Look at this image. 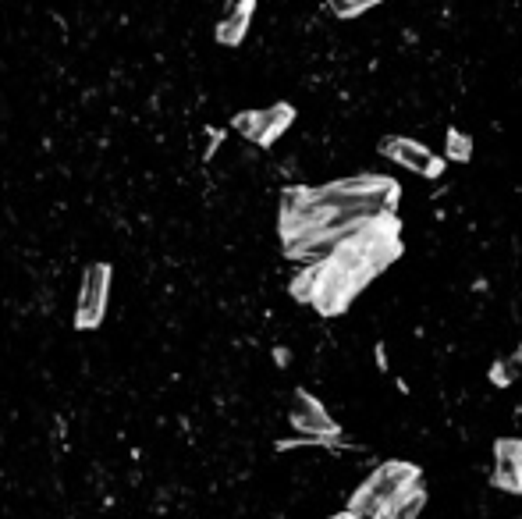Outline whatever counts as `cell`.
<instances>
[{
  "label": "cell",
  "mask_w": 522,
  "mask_h": 519,
  "mask_svg": "<svg viewBox=\"0 0 522 519\" xmlns=\"http://www.w3.org/2000/svg\"><path fill=\"white\" fill-rule=\"evenodd\" d=\"M423 505H427V495H423V488H416V491H409L402 502L391 505V509L384 512L380 519H420Z\"/></svg>",
  "instance_id": "ba28073f"
},
{
  "label": "cell",
  "mask_w": 522,
  "mask_h": 519,
  "mask_svg": "<svg viewBox=\"0 0 522 519\" xmlns=\"http://www.w3.org/2000/svg\"><path fill=\"white\" fill-rule=\"evenodd\" d=\"M317 288H320V264H306V271L292 281V296L299 299V303H313Z\"/></svg>",
  "instance_id": "9c48e42d"
},
{
  "label": "cell",
  "mask_w": 522,
  "mask_h": 519,
  "mask_svg": "<svg viewBox=\"0 0 522 519\" xmlns=\"http://www.w3.org/2000/svg\"><path fill=\"white\" fill-rule=\"evenodd\" d=\"M420 466L412 463H384L377 473H373L370 480H366L363 488L356 491V498H352V505L348 509L356 512V516H384V512L391 509L395 502H402L409 491L420 488Z\"/></svg>",
  "instance_id": "6da1fadb"
},
{
  "label": "cell",
  "mask_w": 522,
  "mask_h": 519,
  "mask_svg": "<svg viewBox=\"0 0 522 519\" xmlns=\"http://www.w3.org/2000/svg\"><path fill=\"white\" fill-rule=\"evenodd\" d=\"M373 4H380V0H331L334 15H341V18H356V15H363V11H366V8H373Z\"/></svg>",
  "instance_id": "30bf717a"
},
{
  "label": "cell",
  "mask_w": 522,
  "mask_h": 519,
  "mask_svg": "<svg viewBox=\"0 0 522 519\" xmlns=\"http://www.w3.org/2000/svg\"><path fill=\"white\" fill-rule=\"evenodd\" d=\"M111 264H89L86 278L79 288V303H75V328L96 331L107 317V299H111Z\"/></svg>",
  "instance_id": "7a4b0ae2"
},
{
  "label": "cell",
  "mask_w": 522,
  "mask_h": 519,
  "mask_svg": "<svg viewBox=\"0 0 522 519\" xmlns=\"http://www.w3.org/2000/svg\"><path fill=\"white\" fill-rule=\"evenodd\" d=\"M519 360H522V349H519Z\"/></svg>",
  "instance_id": "4fadbf2b"
},
{
  "label": "cell",
  "mask_w": 522,
  "mask_h": 519,
  "mask_svg": "<svg viewBox=\"0 0 522 519\" xmlns=\"http://www.w3.org/2000/svg\"><path fill=\"white\" fill-rule=\"evenodd\" d=\"M295 121L292 104H274L267 111H246L235 118V132H242L246 139H253L256 146H270L288 125Z\"/></svg>",
  "instance_id": "3957f363"
},
{
  "label": "cell",
  "mask_w": 522,
  "mask_h": 519,
  "mask_svg": "<svg viewBox=\"0 0 522 519\" xmlns=\"http://www.w3.org/2000/svg\"><path fill=\"white\" fill-rule=\"evenodd\" d=\"M288 420H292L295 431H302L306 438H317V441H334L338 438V424L331 420L324 406L309 392H295L292 395V409H288Z\"/></svg>",
  "instance_id": "277c9868"
},
{
  "label": "cell",
  "mask_w": 522,
  "mask_h": 519,
  "mask_svg": "<svg viewBox=\"0 0 522 519\" xmlns=\"http://www.w3.org/2000/svg\"><path fill=\"white\" fill-rule=\"evenodd\" d=\"M494 488L508 495H522V441L501 438L494 445Z\"/></svg>",
  "instance_id": "8992f818"
},
{
  "label": "cell",
  "mask_w": 522,
  "mask_h": 519,
  "mask_svg": "<svg viewBox=\"0 0 522 519\" xmlns=\"http://www.w3.org/2000/svg\"><path fill=\"white\" fill-rule=\"evenodd\" d=\"M331 519H356V512H352V509H345V512H338V516H331Z\"/></svg>",
  "instance_id": "7c38bea8"
},
{
  "label": "cell",
  "mask_w": 522,
  "mask_h": 519,
  "mask_svg": "<svg viewBox=\"0 0 522 519\" xmlns=\"http://www.w3.org/2000/svg\"><path fill=\"white\" fill-rule=\"evenodd\" d=\"M448 153H451V160H469V153H473L469 136H462V132H455V128H451V132H448Z\"/></svg>",
  "instance_id": "8fae6325"
},
{
  "label": "cell",
  "mask_w": 522,
  "mask_h": 519,
  "mask_svg": "<svg viewBox=\"0 0 522 519\" xmlns=\"http://www.w3.org/2000/svg\"><path fill=\"white\" fill-rule=\"evenodd\" d=\"M380 153L423 178H437L444 171L441 157H434V150H427L423 143H412V139H402V136L384 139V143H380Z\"/></svg>",
  "instance_id": "5b68a950"
},
{
  "label": "cell",
  "mask_w": 522,
  "mask_h": 519,
  "mask_svg": "<svg viewBox=\"0 0 522 519\" xmlns=\"http://www.w3.org/2000/svg\"><path fill=\"white\" fill-rule=\"evenodd\" d=\"M253 11H256V0H231L221 25H217V40H221L224 47H238V43L246 40Z\"/></svg>",
  "instance_id": "52a82bcc"
}]
</instances>
